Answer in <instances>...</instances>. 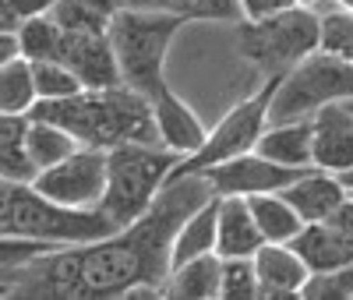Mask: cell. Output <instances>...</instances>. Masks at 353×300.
<instances>
[{
    "label": "cell",
    "mask_w": 353,
    "mask_h": 300,
    "mask_svg": "<svg viewBox=\"0 0 353 300\" xmlns=\"http://www.w3.org/2000/svg\"><path fill=\"white\" fill-rule=\"evenodd\" d=\"M343 184H346V191H350V198H353V170L343 173Z\"/></svg>",
    "instance_id": "cell-38"
},
{
    "label": "cell",
    "mask_w": 353,
    "mask_h": 300,
    "mask_svg": "<svg viewBox=\"0 0 353 300\" xmlns=\"http://www.w3.org/2000/svg\"><path fill=\"white\" fill-rule=\"evenodd\" d=\"M28 117L53 120V124L68 128L81 145H96V148H113L124 141L163 145L152 96L138 92L128 81L113 88H85V92L68 99H39Z\"/></svg>",
    "instance_id": "cell-2"
},
{
    "label": "cell",
    "mask_w": 353,
    "mask_h": 300,
    "mask_svg": "<svg viewBox=\"0 0 353 300\" xmlns=\"http://www.w3.org/2000/svg\"><path fill=\"white\" fill-rule=\"evenodd\" d=\"M325 223H332V226H336L346 240H353V198H346V201L336 208V212H332Z\"/></svg>",
    "instance_id": "cell-33"
},
{
    "label": "cell",
    "mask_w": 353,
    "mask_h": 300,
    "mask_svg": "<svg viewBox=\"0 0 353 300\" xmlns=\"http://www.w3.org/2000/svg\"><path fill=\"white\" fill-rule=\"evenodd\" d=\"M39 103L36 71L28 57L0 60V113H32Z\"/></svg>",
    "instance_id": "cell-24"
},
{
    "label": "cell",
    "mask_w": 353,
    "mask_h": 300,
    "mask_svg": "<svg viewBox=\"0 0 353 300\" xmlns=\"http://www.w3.org/2000/svg\"><path fill=\"white\" fill-rule=\"evenodd\" d=\"M166 290L176 300H216L223 290V254L212 251L176 265L166 279Z\"/></svg>",
    "instance_id": "cell-20"
},
{
    "label": "cell",
    "mask_w": 353,
    "mask_h": 300,
    "mask_svg": "<svg viewBox=\"0 0 353 300\" xmlns=\"http://www.w3.org/2000/svg\"><path fill=\"white\" fill-rule=\"evenodd\" d=\"M346 103H350V110H353V99H346Z\"/></svg>",
    "instance_id": "cell-40"
},
{
    "label": "cell",
    "mask_w": 353,
    "mask_h": 300,
    "mask_svg": "<svg viewBox=\"0 0 353 300\" xmlns=\"http://www.w3.org/2000/svg\"><path fill=\"white\" fill-rule=\"evenodd\" d=\"M216 194L209 173L170 177L149 212L128 230L61 248L53 254L8 265L4 297H68V300H106L121 297L134 283H166L173 268V237L191 212L209 205Z\"/></svg>",
    "instance_id": "cell-1"
},
{
    "label": "cell",
    "mask_w": 353,
    "mask_h": 300,
    "mask_svg": "<svg viewBox=\"0 0 353 300\" xmlns=\"http://www.w3.org/2000/svg\"><path fill=\"white\" fill-rule=\"evenodd\" d=\"M212 180L216 194H269V191H283L297 180L304 170H293V166H283V163H272L269 156H261L258 148L254 152H244L230 163H219L212 170H205Z\"/></svg>",
    "instance_id": "cell-10"
},
{
    "label": "cell",
    "mask_w": 353,
    "mask_h": 300,
    "mask_svg": "<svg viewBox=\"0 0 353 300\" xmlns=\"http://www.w3.org/2000/svg\"><path fill=\"white\" fill-rule=\"evenodd\" d=\"M152 106H156V128H159V141L166 148H173L176 156H191L201 148L205 134V113H198V106H191L173 85H166L163 92L152 96Z\"/></svg>",
    "instance_id": "cell-12"
},
{
    "label": "cell",
    "mask_w": 353,
    "mask_h": 300,
    "mask_svg": "<svg viewBox=\"0 0 353 300\" xmlns=\"http://www.w3.org/2000/svg\"><path fill=\"white\" fill-rule=\"evenodd\" d=\"M301 300H353V265L311 272L301 290Z\"/></svg>",
    "instance_id": "cell-28"
},
{
    "label": "cell",
    "mask_w": 353,
    "mask_h": 300,
    "mask_svg": "<svg viewBox=\"0 0 353 300\" xmlns=\"http://www.w3.org/2000/svg\"><path fill=\"white\" fill-rule=\"evenodd\" d=\"M318 50H325L332 57H343L353 64V11H329L325 18H321V46Z\"/></svg>",
    "instance_id": "cell-30"
},
{
    "label": "cell",
    "mask_w": 353,
    "mask_h": 300,
    "mask_svg": "<svg viewBox=\"0 0 353 300\" xmlns=\"http://www.w3.org/2000/svg\"><path fill=\"white\" fill-rule=\"evenodd\" d=\"M233 36H237L241 57L269 81V78L286 74L293 64H301L307 53L321 46V18L304 8H290L265 21L237 18V32Z\"/></svg>",
    "instance_id": "cell-7"
},
{
    "label": "cell",
    "mask_w": 353,
    "mask_h": 300,
    "mask_svg": "<svg viewBox=\"0 0 353 300\" xmlns=\"http://www.w3.org/2000/svg\"><path fill=\"white\" fill-rule=\"evenodd\" d=\"M4 8H11L21 21L25 18H39V14H50L57 8V0H0Z\"/></svg>",
    "instance_id": "cell-32"
},
{
    "label": "cell",
    "mask_w": 353,
    "mask_h": 300,
    "mask_svg": "<svg viewBox=\"0 0 353 300\" xmlns=\"http://www.w3.org/2000/svg\"><path fill=\"white\" fill-rule=\"evenodd\" d=\"M258 152L269 156L272 163L307 170L314 166V138H311V120H290V124H269L258 138Z\"/></svg>",
    "instance_id": "cell-17"
},
{
    "label": "cell",
    "mask_w": 353,
    "mask_h": 300,
    "mask_svg": "<svg viewBox=\"0 0 353 300\" xmlns=\"http://www.w3.org/2000/svg\"><path fill=\"white\" fill-rule=\"evenodd\" d=\"M78 148H81V141L68 128L53 124V120H43V117H28V156H32L39 173L64 163Z\"/></svg>",
    "instance_id": "cell-23"
},
{
    "label": "cell",
    "mask_w": 353,
    "mask_h": 300,
    "mask_svg": "<svg viewBox=\"0 0 353 300\" xmlns=\"http://www.w3.org/2000/svg\"><path fill=\"white\" fill-rule=\"evenodd\" d=\"M57 57L85 81V88H113L121 85V64H117V50L110 39V28L106 32H68L64 28V39Z\"/></svg>",
    "instance_id": "cell-11"
},
{
    "label": "cell",
    "mask_w": 353,
    "mask_h": 300,
    "mask_svg": "<svg viewBox=\"0 0 353 300\" xmlns=\"http://www.w3.org/2000/svg\"><path fill=\"white\" fill-rule=\"evenodd\" d=\"M314 166L346 173L353 170V110L350 103H329L311 117Z\"/></svg>",
    "instance_id": "cell-13"
},
{
    "label": "cell",
    "mask_w": 353,
    "mask_h": 300,
    "mask_svg": "<svg viewBox=\"0 0 353 300\" xmlns=\"http://www.w3.org/2000/svg\"><path fill=\"white\" fill-rule=\"evenodd\" d=\"M293 248L304 254V261L311 265V272H325V268H343L353 265V240H346L332 223H307Z\"/></svg>",
    "instance_id": "cell-18"
},
{
    "label": "cell",
    "mask_w": 353,
    "mask_h": 300,
    "mask_svg": "<svg viewBox=\"0 0 353 300\" xmlns=\"http://www.w3.org/2000/svg\"><path fill=\"white\" fill-rule=\"evenodd\" d=\"M290 8H293V0H237V11L244 21H265V18H276Z\"/></svg>",
    "instance_id": "cell-31"
},
{
    "label": "cell",
    "mask_w": 353,
    "mask_h": 300,
    "mask_svg": "<svg viewBox=\"0 0 353 300\" xmlns=\"http://www.w3.org/2000/svg\"><path fill=\"white\" fill-rule=\"evenodd\" d=\"M18 36H21V53L28 60H46V57H57V50H61L64 28L50 14H39V18H25Z\"/></svg>",
    "instance_id": "cell-26"
},
{
    "label": "cell",
    "mask_w": 353,
    "mask_h": 300,
    "mask_svg": "<svg viewBox=\"0 0 353 300\" xmlns=\"http://www.w3.org/2000/svg\"><path fill=\"white\" fill-rule=\"evenodd\" d=\"M99 14H106V18H113V14H121L124 8H131V0H88Z\"/></svg>",
    "instance_id": "cell-37"
},
{
    "label": "cell",
    "mask_w": 353,
    "mask_h": 300,
    "mask_svg": "<svg viewBox=\"0 0 353 300\" xmlns=\"http://www.w3.org/2000/svg\"><path fill=\"white\" fill-rule=\"evenodd\" d=\"M131 8H149V11H176L191 18V0H131Z\"/></svg>",
    "instance_id": "cell-34"
},
{
    "label": "cell",
    "mask_w": 353,
    "mask_h": 300,
    "mask_svg": "<svg viewBox=\"0 0 353 300\" xmlns=\"http://www.w3.org/2000/svg\"><path fill=\"white\" fill-rule=\"evenodd\" d=\"M50 18L61 28H68V32H106L110 28V18L99 14L88 0H57Z\"/></svg>",
    "instance_id": "cell-29"
},
{
    "label": "cell",
    "mask_w": 353,
    "mask_h": 300,
    "mask_svg": "<svg viewBox=\"0 0 353 300\" xmlns=\"http://www.w3.org/2000/svg\"><path fill=\"white\" fill-rule=\"evenodd\" d=\"M258 283H261V300H290L301 297L304 283L311 279V265L293 244H261L254 254Z\"/></svg>",
    "instance_id": "cell-14"
},
{
    "label": "cell",
    "mask_w": 353,
    "mask_h": 300,
    "mask_svg": "<svg viewBox=\"0 0 353 300\" xmlns=\"http://www.w3.org/2000/svg\"><path fill=\"white\" fill-rule=\"evenodd\" d=\"M14 57H25L18 28H0V60H14Z\"/></svg>",
    "instance_id": "cell-35"
},
{
    "label": "cell",
    "mask_w": 353,
    "mask_h": 300,
    "mask_svg": "<svg viewBox=\"0 0 353 300\" xmlns=\"http://www.w3.org/2000/svg\"><path fill=\"white\" fill-rule=\"evenodd\" d=\"M32 71H36V88H39V99H68L85 92V81L64 64L61 57H46V60H32Z\"/></svg>",
    "instance_id": "cell-25"
},
{
    "label": "cell",
    "mask_w": 353,
    "mask_h": 300,
    "mask_svg": "<svg viewBox=\"0 0 353 300\" xmlns=\"http://www.w3.org/2000/svg\"><path fill=\"white\" fill-rule=\"evenodd\" d=\"M336 4H339L343 11H353V0H336Z\"/></svg>",
    "instance_id": "cell-39"
},
{
    "label": "cell",
    "mask_w": 353,
    "mask_h": 300,
    "mask_svg": "<svg viewBox=\"0 0 353 300\" xmlns=\"http://www.w3.org/2000/svg\"><path fill=\"white\" fill-rule=\"evenodd\" d=\"M106 180H110V148L81 145L64 163L43 170L32 184L74 208H99L106 198Z\"/></svg>",
    "instance_id": "cell-9"
},
{
    "label": "cell",
    "mask_w": 353,
    "mask_h": 300,
    "mask_svg": "<svg viewBox=\"0 0 353 300\" xmlns=\"http://www.w3.org/2000/svg\"><path fill=\"white\" fill-rule=\"evenodd\" d=\"M272 85L276 78H269L258 92L237 99L233 106H226L216 124L209 128V134H205L201 148L198 152H191L188 159L176 163V170L170 177H184V173H205L212 170L219 163H230L237 159L244 152H254L258 148V138L265 134V128H269V106H272Z\"/></svg>",
    "instance_id": "cell-8"
},
{
    "label": "cell",
    "mask_w": 353,
    "mask_h": 300,
    "mask_svg": "<svg viewBox=\"0 0 353 300\" xmlns=\"http://www.w3.org/2000/svg\"><path fill=\"white\" fill-rule=\"evenodd\" d=\"M188 28V14L176 11H149V8H124L110 18V39L117 50V64L128 85L138 92L156 96L170 85L166 81V57Z\"/></svg>",
    "instance_id": "cell-4"
},
{
    "label": "cell",
    "mask_w": 353,
    "mask_h": 300,
    "mask_svg": "<svg viewBox=\"0 0 353 300\" xmlns=\"http://www.w3.org/2000/svg\"><path fill=\"white\" fill-rule=\"evenodd\" d=\"M293 8H304V11H311V14H318V18H325V14L336 11L339 4H336V0H293Z\"/></svg>",
    "instance_id": "cell-36"
},
{
    "label": "cell",
    "mask_w": 353,
    "mask_h": 300,
    "mask_svg": "<svg viewBox=\"0 0 353 300\" xmlns=\"http://www.w3.org/2000/svg\"><path fill=\"white\" fill-rule=\"evenodd\" d=\"M265 244V233L254 219V208L244 194H219V254L254 258Z\"/></svg>",
    "instance_id": "cell-16"
},
{
    "label": "cell",
    "mask_w": 353,
    "mask_h": 300,
    "mask_svg": "<svg viewBox=\"0 0 353 300\" xmlns=\"http://www.w3.org/2000/svg\"><path fill=\"white\" fill-rule=\"evenodd\" d=\"M39 177L32 156H28V113L0 117V180L32 184Z\"/></svg>",
    "instance_id": "cell-19"
},
{
    "label": "cell",
    "mask_w": 353,
    "mask_h": 300,
    "mask_svg": "<svg viewBox=\"0 0 353 300\" xmlns=\"http://www.w3.org/2000/svg\"><path fill=\"white\" fill-rule=\"evenodd\" d=\"M216 248H219V198H212L209 205H201L198 212H191L184 219V226L176 230V237H173V268L191 261V258L212 254Z\"/></svg>",
    "instance_id": "cell-21"
},
{
    "label": "cell",
    "mask_w": 353,
    "mask_h": 300,
    "mask_svg": "<svg viewBox=\"0 0 353 300\" xmlns=\"http://www.w3.org/2000/svg\"><path fill=\"white\" fill-rule=\"evenodd\" d=\"M223 300H261L254 258H223Z\"/></svg>",
    "instance_id": "cell-27"
},
{
    "label": "cell",
    "mask_w": 353,
    "mask_h": 300,
    "mask_svg": "<svg viewBox=\"0 0 353 300\" xmlns=\"http://www.w3.org/2000/svg\"><path fill=\"white\" fill-rule=\"evenodd\" d=\"M184 156H176L166 145H145V141H124L110 148V180H106V198L103 212L128 230L134 219L149 212L156 194L166 188L170 173L176 170Z\"/></svg>",
    "instance_id": "cell-5"
},
{
    "label": "cell",
    "mask_w": 353,
    "mask_h": 300,
    "mask_svg": "<svg viewBox=\"0 0 353 300\" xmlns=\"http://www.w3.org/2000/svg\"><path fill=\"white\" fill-rule=\"evenodd\" d=\"M254 208V219L265 233V244H293L297 233L307 226L304 216L290 205V198L283 191H269V194H251L248 198Z\"/></svg>",
    "instance_id": "cell-22"
},
{
    "label": "cell",
    "mask_w": 353,
    "mask_h": 300,
    "mask_svg": "<svg viewBox=\"0 0 353 300\" xmlns=\"http://www.w3.org/2000/svg\"><path fill=\"white\" fill-rule=\"evenodd\" d=\"M353 99V64L325 50L307 53L272 85L269 124H290V120H311L321 106Z\"/></svg>",
    "instance_id": "cell-6"
},
{
    "label": "cell",
    "mask_w": 353,
    "mask_h": 300,
    "mask_svg": "<svg viewBox=\"0 0 353 300\" xmlns=\"http://www.w3.org/2000/svg\"><path fill=\"white\" fill-rule=\"evenodd\" d=\"M283 194L304 216V223H325L336 208L350 198V191L343 184V173L321 170V166H307L290 188H283Z\"/></svg>",
    "instance_id": "cell-15"
},
{
    "label": "cell",
    "mask_w": 353,
    "mask_h": 300,
    "mask_svg": "<svg viewBox=\"0 0 353 300\" xmlns=\"http://www.w3.org/2000/svg\"><path fill=\"white\" fill-rule=\"evenodd\" d=\"M0 230L14 233V237H36V240H50L61 248H74V244H92V240L121 233L103 208H74L64 205L50 194H43L36 184H14L4 180L0 184Z\"/></svg>",
    "instance_id": "cell-3"
}]
</instances>
